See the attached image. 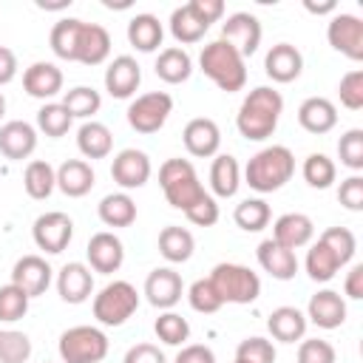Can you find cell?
Segmentation results:
<instances>
[{"instance_id":"1","label":"cell","mask_w":363,"mask_h":363,"mask_svg":"<svg viewBox=\"0 0 363 363\" xmlns=\"http://www.w3.org/2000/svg\"><path fill=\"white\" fill-rule=\"evenodd\" d=\"M281 113H284V96L269 85H258L244 96L235 113V128L247 142H264L267 136L275 133Z\"/></svg>"},{"instance_id":"2","label":"cell","mask_w":363,"mask_h":363,"mask_svg":"<svg viewBox=\"0 0 363 363\" xmlns=\"http://www.w3.org/2000/svg\"><path fill=\"white\" fill-rule=\"evenodd\" d=\"M295 173V153L286 145H267L255 156H250L244 167V179L255 193L281 190Z\"/></svg>"},{"instance_id":"3","label":"cell","mask_w":363,"mask_h":363,"mask_svg":"<svg viewBox=\"0 0 363 363\" xmlns=\"http://www.w3.org/2000/svg\"><path fill=\"white\" fill-rule=\"evenodd\" d=\"M199 65L207 79H213L221 91L235 94L247 85V60L224 40H213L201 48Z\"/></svg>"},{"instance_id":"4","label":"cell","mask_w":363,"mask_h":363,"mask_svg":"<svg viewBox=\"0 0 363 363\" xmlns=\"http://www.w3.org/2000/svg\"><path fill=\"white\" fill-rule=\"evenodd\" d=\"M159 184H162V193H164L167 204L182 210V213H187L193 204H199L207 196L204 184L199 182V173H196L193 162H187V159H167V162H162Z\"/></svg>"},{"instance_id":"5","label":"cell","mask_w":363,"mask_h":363,"mask_svg":"<svg viewBox=\"0 0 363 363\" xmlns=\"http://www.w3.org/2000/svg\"><path fill=\"white\" fill-rule=\"evenodd\" d=\"M210 284L216 286L218 298L224 303H255L261 295V278L258 272H252L244 264H233V261H221L213 267V272L207 275Z\"/></svg>"},{"instance_id":"6","label":"cell","mask_w":363,"mask_h":363,"mask_svg":"<svg viewBox=\"0 0 363 363\" xmlns=\"http://www.w3.org/2000/svg\"><path fill=\"white\" fill-rule=\"evenodd\" d=\"M91 309L102 326H122L139 309V292L130 281H111L94 295Z\"/></svg>"},{"instance_id":"7","label":"cell","mask_w":363,"mask_h":363,"mask_svg":"<svg viewBox=\"0 0 363 363\" xmlns=\"http://www.w3.org/2000/svg\"><path fill=\"white\" fill-rule=\"evenodd\" d=\"M57 349L62 363H99L108 354V335L96 326L79 323L60 335Z\"/></svg>"},{"instance_id":"8","label":"cell","mask_w":363,"mask_h":363,"mask_svg":"<svg viewBox=\"0 0 363 363\" xmlns=\"http://www.w3.org/2000/svg\"><path fill=\"white\" fill-rule=\"evenodd\" d=\"M173 113V96L167 91H147L128 105V125L136 133H156Z\"/></svg>"},{"instance_id":"9","label":"cell","mask_w":363,"mask_h":363,"mask_svg":"<svg viewBox=\"0 0 363 363\" xmlns=\"http://www.w3.org/2000/svg\"><path fill=\"white\" fill-rule=\"evenodd\" d=\"M326 40L343 57L360 62L363 60V20L349 11H335L326 26Z\"/></svg>"},{"instance_id":"10","label":"cell","mask_w":363,"mask_h":363,"mask_svg":"<svg viewBox=\"0 0 363 363\" xmlns=\"http://www.w3.org/2000/svg\"><path fill=\"white\" fill-rule=\"evenodd\" d=\"M31 235H34V244L43 252L57 255V252H62L71 244V238H74V221H71V216H65L60 210H51V213H43V216L34 218Z\"/></svg>"},{"instance_id":"11","label":"cell","mask_w":363,"mask_h":363,"mask_svg":"<svg viewBox=\"0 0 363 363\" xmlns=\"http://www.w3.org/2000/svg\"><path fill=\"white\" fill-rule=\"evenodd\" d=\"M261 20L255 17V14H250V11H233L224 23H221V37L218 40H224V43H230L244 60L247 57H252L255 51H258V45H261Z\"/></svg>"},{"instance_id":"12","label":"cell","mask_w":363,"mask_h":363,"mask_svg":"<svg viewBox=\"0 0 363 363\" xmlns=\"http://www.w3.org/2000/svg\"><path fill=\"white\" fill-rule=\"evenodd\" d=\"M150 159L145 150H136V147H125L113 156L111 162V179L122 187V190H136V187H145L147 179H150Z\"/></svg>"},{"instance_id":"13","label":"cell","mask_w":363,"mask_h":363,"mask_svg":"<svg viewBox=\"0 0 363 363\" xmlns=\"http://www.w3.org/2000/svg\"><path fill=\"white\" fill-rule=\"evenodd\" d=\"M85 255H88V264L94 272H102V275H111L122 267L125 261V244L119 241V235H113L111 230H99L88 238V247H85Z\"/></svg>"},{"instance_id":"14","label":"cell","mask_w":363,"mask_h":363,"mask_svg":"<svg viewBox=\"0 0 363 363\" xmlns=\"http://www.w3.org/2000/svg\"><path fill=\"white\" fill-rule=\"evenodd\" d=\"M51 278H54V269L43 255H23L11 267V284L20 286L28 298L43 295L51 286Z\"/></svg>"},{"instance_id":"15","label":"cell","mask_w":363,"mask_h":363,"mask_svg":"<svg viewBox=\"0 0 363 363\" xmlns=\"http://www.w3.org/2000/svg\"><path fill=\"white\" fill-rule=\"evenodd\" d=\"M182 292H184L182 275L176 269H170V267H156L145 278V298L156 309H164V312L173 309L182 301Z\"/></svg>"},{"instance_id":"16","label":"cell","mask_w":363,"mask_h":363,"mask_svg":"<svg viewBox=\"0 0 363 363\" xmlns=\"http://www.w3.org/2000/svg\"><path fill=\"white\" fill-rule=\"evenodd\" d=\"M142 82V65L136 62V57L130 54H119L108 62L105 68V91L113 96V99H128L136 94Z\"/></svg>"},{"instance_id":"17","label":"cell","mask_w":363,"mask_h":363,"mask_svg":"<svg viewBox=\"0 0 363 363\" xmlns=\"http://www.w3.org/2000/svg\"><path fill=\"white\" fill-rule=\"evenodd\" d=\"M182 142H184V147H187L190 156H196V159H210V156H216L218 147H221V130H218V125H216L210 116H196V119H190V122L184 125Z\"/></svg>"},{"instance_id":"18","label":"cell","mask_w":363,"mask_h":363,"mask_svg":"<svg viewBox=\"0 0 363 363\" xmlns=\"http://www.w3.org/2000/svg\"><path fill=\"white\" fill-rule=\"evenodd\" d=\"M306 320H312L318 329H337L346 323V301L335 289H318L306 303Z\"/></svg>"},{"instance_id":"19","label":"cell","mask_w":363,"mask_h":363,"mask_svg":"<svg viewBox=\"0 0 363 363\" xmlns=\"http://www.w3.org/2000/svg\"><path fill=\"white\" fill-rule=\"evenodd\" d=\"M37 150V128L26 119H11L0 125V153L11 162H23Z\"/></svg>"},{"instance_id":"20","label":"cell","mask_w":363,"mask_h":363,"mask_svg":"<svg viewBox=\"0 0 363 363\" xmlns=\"http://www.w3.org/2000/svg\"><path fill=\"white\" fill-rule=\"evenodd\" d=\"M264 71L272 82H295L303 71V54L292 43H275L264 57Z\"/></svg>"},{"instance_id":"21","label":"cell","mask_w":363,"mask_h":363,"mask_svg":"<svg viewBox=\"0 0 363 363\" xmlns=\"http://www.w3.org/2000/svg\"><path fill=\"white\" fill-rule=\"evenodd\" d=\"M312 238H315V221L306 213H284L272 224V241L292 252L312 244Z\"/></svg>"},{"instance_id":"22","label":"cell","mask_w":363,"mask_h":363,"mask_svg":"<svg viewBox=\"0 0 363 363\" xmlns=\"http://www.w3.org/2000/svg\"><path fill=\"white\" fill-rule=\"evenodd\" d=\"M57 292L65 303H85L94 292V272L82 261H71L57 272Z\"/></svg>"},{"instance_id":"23","label":"cell","mask_w":363,"mask_h":363,"mask_svg":"<svg viewBox=\"0 0 363 363\" xmlns=\"http://www.w3.org/2000/svg\"><path fill=\"white\" fill-rule=\"evenodd\" d=\"M298 125L306 130V133H329L335 125H337V108L332 99L326 96H306L301 105H298Z\"/></svg>"},{"instance_id":"24","label":"cell","mask_w":363,"mask_h":363,"mask_svg":"<svg viewBox=\"0 0 363 363\" xmlns=\"http://www.w3.org/2000/svg\"><path fill=\"white\" fill-rule=\"evenodd\" d=\"M255 258L264 272H269L275 281H292L298 275V258L292 250L275 244L272 238H264L255 250Z\"/></svg>"},{"instance_id":"25","label":"cell","mask_w":363,"mask_h":363,"mask_svg":"<svg viewBox=\"0 0 363 363\" xmlns=\"http://www.w3.org/2000/svg\"><path fill=\"white\" fill-rule=\"evenodd\" d=\"M23 88L34 99H51L62 91V71L54 62H31L23 71Z\"/></svg>"},{"instance_id":"26","label":"cell","mask_w":363,"mask_h":363,"mask_svg":"<svg viewBox=\"0 0 363 363\" xmlns=\"http://www.w3.org/2000/svg\"><path fill=\"white\" fill-rule=\"evenodd\" d=\"M111 54V34L99 23H82L79 43H77V62L82 65H102Z\"/></svg>"},{"instance_id":"27","label":"cell","mask_w":363,"mask_h":363,"mask_svg":"<svg viewBox=\"0 0 363 363\" xmlns=\"http://www.w3.org/2000/svg\"><path fill=\"white\" fill-rule=\"evenodd\" d=\"M96 176L94 167L85 159H65L57 167V187L68 196V199H82L85 193H91Z\"/></svg>"},{"instance_id":"28","label":"cell","mask_w":363,"mask_h":363,"mask_svg":"<svg viewBox=\"0 0 363 363\" xmlns=\"http://www.w3.org/2000/svg\"><path fill=\"white\" fill-rule=\"evenodd\" d=\"M306 326H309V320H306V315H303L298 306H278V309H272L269 318H267L269 335H272L275 340H281V343L303 340Z\"/></svg>"},{"instance_id":"29","label":"cell","mask_w":363,"mask_h":363,"mask_svg":"<svg viewBox=\"0 0 363 363\" xmlns=\"http://www.w3.org/2000/svg\"><path fill=\"white\" fill-rule=\"evenodd\" d=\"M162 40H164V28H162V23H159L156 14L142 11V14H133L130 17V23H128V43L136 51L150 54V51H156L162 45Z\"/></svg>"},{"instance_id":"30","label":"cell","mask_w":363,"mask_h":363,"mask_svg":"<svg viewBox=\"0 0 363 363\" xmlns=\"http://www.w3.org/2000/svg\"><path fill=\"white\" fill-rule=\"evenodd\" d=\"M153 71H156V77H159L162 82H167V85H182V82H187L190 74H193V60H190V54H187L184 48L170 45V48H162V51H159Z\"/></svg>"},{"instance_id":"31","label":"cell","mask_w":363,"mask_h":363,"mask_svg":"<svg viewBox=\"0 0 363 363\" xmlns=\"http://www.w3.org/2000/svg\"><path fill=\"white\" fill-rule=\"evenodd\" d=\"M77 147L85 159H105L113 150V133H111L108 125H102L96 119H88L77 130Z\"/></svg>"},{"instance_id":"32","label":"cell","mask_w":363,"mask_h":363,"mask_svg":"<svg viewBox=\"0 0 363 363\" xmlns=\"http://www.w3.org/2000/svg\"><path fill=\"white\" fill-rule=\"evenodd\" d=\"M241 187V167L235 162V156L230 153H218L210 164V190L218 199H233Z\"/></svg>"},{"instance_id":"33","label":"cell","mask_w":363,"mask_h":363,"mask_svg":"<svg viewBox=\"0 0 363 363\" xmlns=\"http://www.w3.org/2000/svg\"><path fill=\"white\" fill-rule=\"evenodd\" d=\"M193 250H196V238L187 227H179V224H167L162 233H159V252L164 261L170 264H184L193 258Z\"/></svg>"},{"instance_id":"34","label":"cell","mask_w":363,"mask_h":363,"mask_svg":"<svg viewBox=\"0 0 363 363\" xmlns=\"http://www.w3.org/2000/svg\"><path fill=\"white\" fill-rule=\"evenodd\" d=\"M96 213H99V221L105 227H130L136 221V201L125 190L108 193L96 204Z\"/></svg>"},{"instance_id":"35","label":"cell","mask_w":363,"mask_h":363,"mask_svg":"<svg viewBox=\"0 0 363 363\" xmlns=\"http://www.w3.org/2000/svg\"><path fill=\"white\" fill-rule=\"evenodd\" d=\"M82 23H85V20H77V17H65V20L54 23V28H51V34H48V43H51V51H54L60 60L77 62V43H79Z\"/></svg>"},{"instance_id":"36","label":"cell","mask_w":363,"mask_h":363,"mask_svg":"<svg viewBox=\"0 0 363 363\" xmlns=\"http://www.w3.org/2000/svg\"><path fill=\"white\" fill-rule=\"evenodd\" d=\"M23 187L37 201L48 199L54 193V187H57V170L51 167V162H45V159L28 162L26 164V173H23Z\"/></svg>"},{"instance_id":"37","label":"cell","mask_w":363,"mask_h":363,"mask_svg":"<svg viewBox=\"0 0 363 363\" xmlns=\"http://www.w3.org/2000/svg\"><path fill=\"white\" fill-rule=\"evenodd\" d=\"M303 267H306V275H309L312 281L326 284V281H332V278L337 275V269H340L343 264H340V261H337V255H335V252H332V250L318 238V241L309 247Z\"/></svg>"},{"instance_id":"38","label":"cell","mask_w":363,"mask_h":363,"mask_svg":"<svg viewBox=\"0 0 363 363\" xmlns=\"http://www.w3.org/2000/svg\"><path fill=\"white\" fill-rule=\"evenodd\" d=\"M207 23H201L196 14H193V9L184 3V6H179V9H173V14H170V34L176 37V43H182V45H190V43H199L204 34H207Z\"/></svg>"},{"instance_id":"39","label":"cell","mask_w":363,"mask_h":363,"mask_svg":"<svg viewBox=\"0 0 363 363\" xmlns=\"http://www.w3.org/2000/svg\"><path fill=\"white\" fill-rule=\"evenodd\" d=\"M62 105H65V111L71 113V119H85V122H88V119L102 108V96H99V91L91 88V85H77V88L65 91Z\"/></svg>"},{"instance_id":"40","label":"cell","mask_w":363,"mask_h":363,"mask_svg":"<svg viewBox=\"0 0 363 363\" xmlns=\"http://www.w3.org/2000/svg\"><path fill=\"white\" fill-rule=\"evenodd\" d=\"M269 218H272V213H269V204L264 199H244L233 210V221L244 233H261L269 224Z\"/></svg>"},{"instance_id":"41","label":"cell","mask_w":363,"mask_h":363,"mask_svg":"<svg viewBox=\"0 0 363 363\" xmlns=\"http://www.w3.org/2000/svg\"><path fill=\"white\" fill-rule=\"evenodd\" d=\"M301 173H303V182H306L309 187H315V190H326V187H332L335 179H337V167H335V162H332L326 153H309V156L303 159Z\"/></svg>"},{"instance_id":"42","label":"cell","mask_w":363,"mask_h":363,"mask_svg":"<svg viewBox=\"0 0 363 363\" xmlns=\"http://www.w3.org/2000/svg\"><path fill=\"white\" fill-rule=\"evenodd\" d=\"M71 113L65 111V105L62 102H45L40 111H37V128L45 133V136H51V139H60V136H65L68 130H71Z\"/></svg>"},{"instance_id":"43","label":"cell","mask_w":363,"mask_h":363,"mask_svg":"<svg viewBox=\"0 0 363 363\" xmlns=\"http://www.w3.org/2000/svg\"><path fill=\"white\" fill-rule=\"evenodd\" d=\"M153 332H156V337H159L162 343H167V346H184V340L190 337V323H187V318H182L179 312L167 309V312H162V315L156 318Z\"/></svg>"},{"instance_id":"44","label":"cell","mask_w":363,"mask_h":363,"mask_svg":"<svg viewBox=\"0 0 363 363\" xmlns=\"http://www.w3.org/2000/svg\"><path fill=\"white\" fill-rule=\"evenodd\" d=\"M31 357V337L17 329H0V363H26Z\"/></svg>"},{"instance_id":"45","label":"cell","mask_w":363,"mask_h":363,"mask_svg":"<svg viewBox=\"0 0 363 363\" xmlns=\"http://www.w3.org/2000/svg\"><path fill=\"white\" fill-rule=\"evenodd\" d=\"M320 241L337 255V261L346 267L352 258H354V250H357V238L349 227H329L320 233Z\"/></svg>"},{"instance_id":"46","label":"cell","mask_w":363,"mask_h":363,"mask_svg":"<svg viewBox=\"0 0 363 363\" xmlns=\"http://www.w3.org/2000/svg\"><path fill=\"white\" fill-rule=\"evenodd\" d=\"M187 301H190V306H193L196 312H201V315H213V312H218V309L224 306V301L218 298V292H216V286L210 284V278L193 281L190 289H187Z\"/></svg>"},{"instance_id":"47","label":"cell","mask_w":363,"mask_h":363,"mask_svg":"<svg viewBox=\"0 0 363 363\" xmlns=\"http://www.w3.org/2000/svg\"><path fill=\"white\" fill-rule=\"evenodd\" d=\"M28 295L14 286V284H6L0 286V323H14L20 320L26 312H28Z\"/></svg>"},{"instance_id":"48","label":"cell","mask_w":363,"mask_h":363,"mask_svg":"<svg viewBox=\"0 0 363 363\" xmlns=\"http://www.w3.org/2000/svg\"><path fill=\"white\" fill-rule=\"evenodd\" d=\"M337 156L340 164H346L349 170H363V130L360 128H349L340 139H337Z\"/></svg>"},{"instance_id":"49","label":"cell","mask_w":363,"mask_h":363,"mask_svg":"<svg viewBox=\"0 0 363 363\" xmlns=\"http://www.w3.org/2000/svg\"><path fill=\"white\" fill-rule=\"evenodd\" d=\"M235 360L238 363H275V346L272 340L258 337V335L244 337L235 349Z\"/></svg>"},{"instance_id":"50","label":"cell","mask_w":363,"mask_h":363,"mask_svg":"<svg viewBox=\"0 0 363 363\" xmlns=\"http://www.w3.org/2000/svg\"><path fill=\"white\" fill-rule=\"evenodd\" d=\"M337 96H340V105H346L349 111H360L363 108V71L360 68H352V71H346L340 77Z\"/></svg>"},{"instance_id":"51","label":"cell","mask_w":363,"mask_h":363,"mask_svg":"<svg viewBox=\"0 0 363 363\" xmlns=\"http://www.w3.org/2000/svg\"><path fill=\"white\" fill-rule=\"evenodd\" d=\"M337 352L323 337H306L298 346V363H335Z\"/></svg>"},{"instance_id":"52","label":"cell","mask_w":363,"mask_h":363,"mask_svg":"<svg viewBox=\"0 0 363 363\" xmlns=\"http://www.w3.org/2000/svg\"><path fill=\"white\" fill-rule=\"evenodd\" d=\"M337 201H340L346 210L360 213V210H363V176L352 173L349 179H343L340 187H337Z\"/></svg>"},{"instance_id":"53","label":"cell","mask_w":363,"mask_h":363,"mask_svg":"<svg viewBox=\"0 0 363 363\" xmlns=\"http://www.w3.org/2000/svg\"><path fill=\"white\" fill-rule=\"evenodd\" d=\"M184 216H187V221H190V224H196V227H213V224L218 221V216H221V213H218L216 199L207 193V196H204L199 204H193Z\"/></svg>"},{"instance_id":"54","label":"cell","mask_w":363,"mask_h":363,"mask_svg":"<svg viewBox=\"0 0 363 363\" xmlns=\"http://www.w3.org/2000/svg\"><path fill=\"white\" fill-rule=\"evenodd\" d=\"M122 363H167V360H164V354H162L159 346H153V343H136V346H130L125 352Z\"/></svg>"},{"instance_id":"55","label":"cell","mask_w":363,"mask_h":363,"mask_svg":"<svg viewBox=\"0 0 363 363\" xmlns=\"http://www.w3.org/2000/svg\"><path fill=\"white\" fill-rule=\"evenodd\" d=\"M187 6H190L193 14H196L201 23H207V26H213L216 20L224 17V3H221V0H190Z\"/></svg>"},{"instance_id":"56","label":"cell","mask_w":363,"mask_h":363,"mask_svg":"<svg viewBox=\"0 0 363 363\" xmlns=\"http://www.w3.org/2000/svg\"><path fill=\"white\" fill-rule=\"evenodd\" d=\"M176 363H216V352L204 343H187L179 349Z\"/></svg>"},{"instance_id":"57","label":"cell","mask_w":363,"mask_h":363,"mask_svg":"<svg viewBox=\"0 0 363 363\" xmlns=\"http://www.w3.org/2000/svg\"><path fill=\"white\" fill-rule=\"evenodd\" d=\"M343 292H346V298H352V301H360V298H363V264H354V267L346 272Z\"/></svg>"},{"instance_id":"58","label":"cell","mask_w":363,"mask_h":363,"mask_svg":"<svg viewBox=\"0 0 363 363\" xmlns=\"http://www.w3.org/2000/svg\"><path fill=\"white\" fill-rule=\"evenodd\" d=\"M17 77V54L9 45H0V85H9Z\"/></svg>"},{"instance_id":"59","label":"cell","mask_w":363,"mask_h":363,"mask_svg":"<svg viewBox=\"0 0 363 363\" xmlns=\"http://www.w3.org/2000/svg\"><path fill=\"white\" fill-rule=\"evenodd\" d=\"M303 9H306L309 14H335V11H337V3H335V0H326V3H312V0H306Z\"/></svg>"},{"instance_id":"60","label":"cell","mask_w":363,"mask_h":363,"mask_svg":"<svg viewBox=\"0 0 363 363\" xmlns=\"http://www.w3.org/2000/svg\"><path fill=\"white\" fill-rule=\"evenodd\" d=\"M6 116V96H3V91H0V119Z\"/></svg>"},{"instance_id":"61","label":"cell","mask_w":363,"mask_h":363,"mask_svg":"<svg viewBox=\"0 0 363 363\" xmlns=\"http://www.w3.org/2000/svg\"><path fill=\"white\" fill-rule=\"evenodd\" d=\"M233 363H238V360H233Z\"/></svg>"}]
</instances>
